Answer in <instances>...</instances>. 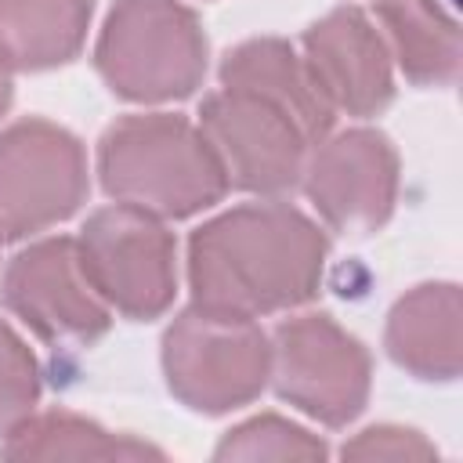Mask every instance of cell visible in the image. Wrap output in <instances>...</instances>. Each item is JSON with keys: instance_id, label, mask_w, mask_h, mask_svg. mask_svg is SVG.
Here are the masks:
<instances>
[{"instance_id": "cell-17", "label": "cell", "mask_w": 463, "mask_h": 463, "mask_svg": "<svg viewBox=\"0 0 463 463\" xmlns=\"http://www.w3.org/2000/svg\"><path fill=\"white\" fill-rule=\"evenodd\" d=\"M329 449L318 434L282 420V416H253L239 427H232L217 449H213V459L228 463V459H326Z\"/></svg>"}, {"instance_id": "cell-6", "label": "cell", "mask_w": 463, "mask_h": 463, "mask_svg": "<svg viewBox=\"0 0 463 463\" xmlns=\"http://www.w3.org/2000/svg\"><path fill=\"white\" fill-rule=\"evenodd\" d=\"M268 340V383L282 402L322 427H347L362 416L373 391V358L358 336L336 326L333 315L311 311L286 318Z\"/></svg>"}, {"instance_id": "cell-5", "label": "cell", "mask_w": 463, "mask_h": 463, "mask_svg": "<svg viewBox=\"0 0 463 463\" xmlns=\"http://www.w3.org/2000/svg\"><path fill=\"white\" fill-rule=\"evenodd\" d=\"M80 264L109 311L152 322L177 297V242L163 217L112 203L87 217L76 239Z\"/></svg>"}, {"instance_id": "cell-19", "label": "cell", "mask_w": 463, "mask_h": 463, "mask_svg": "<svg viewBox=\"0 0 463 463\" xmlns=\"http://www.w3.org/2000/svg\"><path fill=\"white\" fill-rule=\"evenodd\" d=\"M344 459H434L438 449L412 427H394V423H380V427H365L362 434H354L344 449Z\"/></svg>"}, {"instance_id": "cell-8", "label": "cell", "mask_w": 463, "mask_h": 463, "mask_svg": "<svg viewBox=\"0 0 463 463\" xmlns=\"http://www.w3.org/2000/svg\"><path fill=\"white\" fill-rule=\"evenodd\" d=\"M199 130L217 156L228 188L279 199L300 184L311 141L275 105L221 87L203 98Z\"/></svg>"}, {"instance_id": "cell-21", "label": "cell", "mask_w": 463, "mask_h": 463, "mask_svg": "<svg viewBox=\"0 0 463 463\" xmlns=\"http://www.w3.org/2000/svg\"><path fill=\"white\" fill-rule=\"evenodd\" d=\"M0 242H4V239H0Z\"/></svg>"}, {"instance_id": "cell-2", "label": "cell", "mask_w": 463, "mask_h": 463, "mask_svg": "<svg viewBox=\"0 0 463 463\" xmlns=\"http://www.w3.org/2000/svg\"><path fill=\"white\" fill-rule=\"evenodd\" d=\"M98 177L109 199L177 221L224 199L228 181L199 123L177 112H130L98 141Z\"/></svg>"}, {"instance_id": "cell-15", "label": "cell", "mask_w": 463, "mask_h": 463, "mask_svg": "<svg viewBox=\"0 0 463 463\" xmlns=\"http://www.w3.org/2000/svg\"><path fill=\"white\" fill-rule=\"evenodd\" d=\"M94 0H0V54L18 72H43L83 51Z\"/></svg>"}, {"instance_id": "cell-16", "label": "cell", "mask_w": 463, "mask_h": 463, "mask_svg": "<svg viewBox=\"0 0 463 463\" xmlns=\"http://www.w3.org/2000/svg\"><path fill=\"white\" fill-rule=\"evenodd\" d=\"M4 459H163L159 449L130 434H112L101 423L76 412H33L7 438H0Z\"/></svg>"}, {"instance_id": "cell-4", "label": "cell", "mask_w": 463, "mask_h": 463, "mask_svg": "<svg viewBox=\"0 0 463 463\" xmlns=\"http://www.w3.org/2000/svg\"><path fill=\"white\" fill-rule=\"evenodd\" d=\"M271 373V340L257 318L184 307L163 333V376L170 394L203 416L250 405Z\"/></svg>"}, {"instance_id": "cell-7", "label": "cell", "mask_w": 463, "mask_h": 463, "mask_svg": "<svg viewBox=\"0 0 463 463\" xmlns=\"http://www.w3.org/2000/svg\"><path fill=\"white\" fill-rule=\"evenodd\" d=\"M90 192L83 141L51 119L0 130V239H29L69 221Z\"/></svg>"}, {"instance_id": "cell-13", "label": "cell", "mask_w": 463, "mask_h": 463, "mask_svg": "<svg viewBox=\"0 0 463 463\" xmlns=\"http://www.w3.org/2000/svg\"><path fill=\"white\" fill-rule=\"evenodd\" d=\"M221 87L246 90V94L275 105L304 130V137L311 145H318L333 130L336 112L318 94V87L304 65V54H297L286 40L257 36V40L232 47L221 58Z\"/></svg>"}, {"instance_id": "cell-11", "label": "cell", "mask_w": 463, "mask_h": 463, "mask_svg": "<svg viewBox=\"0 0 463 463\" xmlns=\"http://www.w3.org/2000/svg\"><path fill=\"white\" fill-rule=\"evenodd\" d=\"M304 65L333 112L376 116L394 98V61L358 7H333L304 33Z\"/></svg>"}, {"instance_id": "cell-10", "label": "cell", "mask_w": 463, "mask_h": 463, "mask_svg": "<svg viewBox=\"0 0 463 463\" xmlns=\"http://www.w3.org/2000/svg\"><path fill=\"white\" fill-rule=\"evenodd\" d=\"M398 152L387 134L351 127L326 134L304 159L300 184L318 217L340 235H373L398 203Z\"/></svg>"}, {"instance_id": "cell-20", "label": "cell", "mask_w": 463, "mask_h": 463, "mask_svg": "<svg viewBox=\"0 0 463 463\" xmlns=\"http://www.w3.org/2000/svg\"><path fill=\"white\" fill-rule=\"evenodd\" d=\"M11 98H14V69H11V65H7V58L0 54V119L7 116Z\"/></svg>"}, {"instance_id": "cell-3", "label": "cell", "mask_w": 463, "mask_h": 463, "mask_svg": "<svg viewBox=\"0 0 463 463\" xmlns=\"http://www.w3.org/2000/svg\"><path fill=\"white\" fill-rule=\"evenodd\" d=\"M206 58V33L181 0H116L94 43V65L105 87L137 105L195 94Z\"/></svg>"}, {"instance_id": "cell-9", "label": "cell", "mask_w": 463, "mask_h": 463, "mask_svg": "<svg viewBox=\"0 0 463 463\" xmlns=\"http://www.w3.org/2000/svg\"><path fill=\"white\" fill-rule=\"evenodd\" d=\"M0 300L51 347H87L112 326V311L90 286L69 235L25 246L0 279Z\"/></svg>"}, {"instance_id": "cell-1", "label": "cell", "mask_w": 463, "mask_h": 463, "mask_svg": "<svg viewBox=\"0 0 463 463\" xmlns=\"http://www.w3.org/2000/svg\"><path fill=\"white\" fill-rule=\"evenodd\" d=\"M326 232L282 199L232 206L188 239L192 304L260 318L307 304L322 289Z\"/></svg>"}, {"instance_id": "cell-14", "label": "cell", "mask_w": 463, "mask_h": 463, "mask_svg": "<svg viewBox=\"0 0 463 463\" xmlns=\"http://www.w3.org/2000/svg\"><path fill=\"white\" fill-rule=\"evenodd\" d=\"M380 36L391 61L420 87H449L459 76V25L438 0H376Z\"/></svg>"}, {"instance_id": "cell-18", "label": "cell", "mask_w": 463, "mask_h": 463, "mask_svg": "<svg viewBox=\"0 0 463 463\" xmlns=\"http://www.w3.org/2000/svg\"><path fill=\"white\" fill-rule=\"evenodd\" d=\"M40 362L29 344L0 318V438H7L40 405Z\"/></svg>"}, {"instance_id": "cell-12", "label": "cell", "mask_w": 463, "mask_h": 463, "mask_svg": "<svg viewBox=\"0 0 463 463\" xmlns=\"http://www.w3.org/2000/svg\"><path fill=\"white\" fill-rule=\"evenodd\" d=\"M391 362L416 380L449 383L463 365V300L456 282H423L394 300L383 329Z\"/></svg>"}]
</instances>
